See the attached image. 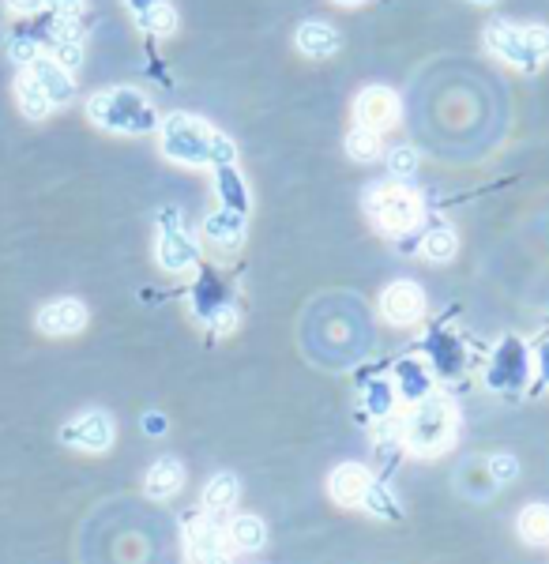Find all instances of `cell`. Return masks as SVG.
Instances as JSON below:
<instances>
[{"label": "cell", "instance_id": "6da1fadb", "mask_svg": "<svg viewBox=\"0 0 549 564\" xmlns=\"http://www.w3.org/2000/svg\"><path fill=\"white\" fill-rule=\"evenodd\" d=\"M162 155L181 166H234V140L207 128L200 117L173 113L162 121Z\"/></svg>", "mask_w": 549, "mask_h": 564}, {"label": "cell", "instance_id": "7a4b0ae2", "mask_svg": "<svg viewBox=\"0 0 549 564\" xmlns=\"http://www.w3.org/2000/svg\"><path fill=\"white\" fill-rule=\"evenodd\" d=\"M87 113H91V121L98 128L121 132V136H143V132H155L158 128L155 106L140 91H132V87H113V91L95 94L87 102Z\"/></svg>", "mask_w": 549, "mask_h": 564}, {"label": "cell", "instance_id": "3957f363", "mask_svg": "<svg viewBox=\"0 0 549 564\" xmlns=\"http://www.w3.org/2000/svg\"><path fill=\"white\" fill-rule=\"evenodd\" d=\"M452 407L440 395H425L422 403H414L407 425H403V440L410 452L418 455H440L452 440Z\"/></svg>", "mask_w": 549, "mask_h": 564}, {"label": "cell", "instance_id": "277c9868", "mask_svg": "<svg viewBox=\"0 0 549 564\" xmlns=\"http://www.w3.org/2000/svg\"><path fill=\"white\" fill-rule=\"evenodd\" d=\"M489 49L504 57L512 68L534 72L549 57V31L546 27H512V23H489L486 31Z\"/></svg>", "mask_w": 549, "mask_h": 564}, {"label": "cell", "instance_id": "5b68a950", "mask_svg": "<svg viewBox=\"0 0 549 564\" xmlns=\"http://www.w3.org/2000/svg\"><path fill=\"white\" fill-rule=\"evenodd\" d=\"M369 215H373V222H377L384 234L403 237L414 230V222L422 215V204H418V196H414L403 181H392V185L373 188V196H369Z\"/></svg>", "mask_w": 549, "mask_h": 564}, {"label": "cell", "instance_id": "8992f818", "mask_svg": "<svg viewBox=\"0 0 549 564\" xmlns=\"http://www.w3.org/2000/svg\"><path fill=\"white\" fill-rule=\"evenodd\" d=\"M226 534L215 523V512L196 516L189 523V561L192 564H230V549H226Z\"/></svg>", "mask_w": 549, "mask_h": 564}, {"label": "cell", "instance_id": "52a82bcc", "mask_svg": "<svg viewBox=\"0 0 549 564\" xmlns=\"http://www.w3.org/2000/svg\"><path fill=\"white\" fill-rule=\"evenodd\" d=\"M196 256H200L196 241L181 230L177 211L166 207V215H162V241H158V264L166 267V271H189L196 264Z\"/></svg>", "mask_w": 549, "mask_h": 564}, {"label": "cell", "instance_id": "ba28073f", "mask_svg": "<svg viewBox=\"0 0 549 564\" xmlns=\"http://www.w3.org/2000/svg\"><path fill=\"white\" fill-rule=\"evenodd\" d=\"M380 313L388 324L395 328H410V324H418L425 316V294L418 282H392L388 290H384V298H380Z\"/></svg>", "mask_w": 549, "mask_h": 564}, {"label": "cell", "instance_id": "9c48e42d", "mask_svg": "<svg viewBox=\"0 0 549 564\" xmlns=\"http://www.w3.org/2000/svg\"><path fill=\"white\" fill-rule=\"evenodd\" d=\"M527 384V346L519 339H504L497 358L489 365V388L497 392H519Z\"/></svg>", "mask_w": 549, "mask_h": 564}, {"label": "cell", "instance_id": "30bf717a", "mask_svg": "<svg viewBox=\"0 0 549 564\" xmlns=\"http://www.w3.org/2000/svg\"><path fill=\"white\" fill-rule=\"evenodd\" d=\"M61 440L64 444H72V448H83V452H106L113 444V422L110 414H83L76 422H68L61 429Z\"/></svg>", "mask_w": 549, "mask_h": 564}, {"label": "cell", "instance_id": "8fae6325", "mask_svg": "<svg viewBox=\"0 0 549 564\" xmlns=\"http://www.w3.org/2000/svg\"><path fill=\"white\" fill-rule=\"evenodd\" d=\"M354 117H358L361 128H373V132H384V128L395 125L399 117V98H395L388 87H365L354 102Z\"/></svg>", "mask_w": 549, "mask_h": 564}, {"label": "cell", "instance_id": "7c38bea8", "mask_svg": "<svg viewBox=\"0 0 549 564\" xmlns=\"http://www.w3.org/2000/svg\"><path fill=\"white\" fill-rule=\"evenodd\" d=\"M27 72H31L34 83L46 91V98L53 102V106H68V102H72L76 83H72V76H68V68H61L53 57H42V53H38V57L27 64Z\"/></svg>", "mask_w": 549, "mask_h": 564}, {"label": "cell", "instance_id": "4fadbf2b", "mask_svg": "<svg viewBox=\"0 0 549 564\" xmlns=\"http://www.w3.org/2000/svg\"><path fill=\"white\" fill-rule=\"evenodd\" d=\"M204 241L219 252H234L241 241H245V215L241 211H230V207H219L204 219Z\"/></svg>", "mask_w": 549, "mask_h": 564}, {"label": "cell", "instance_id": "5bb4252c", "mask_svg": "<svg viewBox=\"0 0 549 564\" xmlns=\"http://www.w3.org/2000/svg\"><path fill=\"white\" fill-rule=\"evenodd\" d=\"M83 324H87V309L76 298L49 301L46 309L38 313V328L46 335H76V331H83Z\"/></svg>", "mask_w": 549, "mask_h": 564}, {"label": "cell", "instance_id": "9a60e30c", "mask_svg": "<svg viewBox=\"0 0 549 564\" xmlns=\"http://www.w3.org/2000/svg\"><path fill=\"white\" fill-rule=\"evenodd\" d=\"M373 486V474L361 467V463H343V467L331 470V497L339 504H361L365 501V493Z\"/></svg>", "mask_w": 549, "mask_h": 564}, {"label": "cell", "instance_id": "2e32d148", "mask_svg": "<svg viewBox=\"0 0 549 564\" xmlns=\"http://www.w3.org/2000/svg\"><path fill=\"white\" fill-rule=\"evenodd\" d=\"M181 486H185V467L177 459H158L155 467L147 470V482H143L151 501H170Z\"/></svg>", "mask_w": 549, "mask_h": 564}, {"label": "cell", "instance_id": "e0dca14e", "mask_svg": "<svg viewBox=\"0 0 549 564\" xmlns=\"http://www.w3.org/2000/svg\"><path fill=\"white\" fill-rule=\"evenodd\" d=\"M298 49L305 57H335L339 53V31L331 23H301L298 27Z\"/></svg>", "mask_w": 549, "mask_h": 564}, {"label": "cell", "instance_id": "ac0fdd59", "mask_svg": "<svg viewBox=\"0 0 549 564\" xmlns=\"http://www.w3.org/2000/svg\"><path fill=\"white\" fill-rule=\"evenodd\" d=\"M395 380H399V392L395 395H403V403H422L425 395H433V376H429L422 361L407 358L395 369Z\"/></svg>", "mask_w": 549, "mask_h": 564}, {"label": "cell", "instance_id": "d6986e66", "mask_svg": "<svg viewBox=\"0 0 549 564\" xmlns=\"http://www.w3.org/2000/svg\"><path fill=\"white\" fill-rule=\"evenodd\" d=\"M215 192H219L222 207H230V211H249V188L241 181V173L237 166H215Z\"/></svg>", "mask_w": 549, "mask_h": 564}, {"label": "cell", "instance_id": "ffe728a7", "mask_svg": "<svg viewBox=\"0 0 549 564\" xmlns=\"http://www.w3.org/2000/svg\"><path fill=\"white\" fill-rule=\"evenodd\" d=\"M16 98H19V110H23L27 121H42V117L53 110V102H49L46 91L34 83L31 72H23V76L16 79Z\"/></svg>", "mask_w": 549, "mask_h": 564}, {"label": "cell", "instance_id": "44dd1931", "mask_svg": "<svg viewBox=\"0 0 549 564\" xmlns=\"http://www.w3.org/2000/svg\"><path fill=\"white\" fill-rule=\"evenodd\" d=\"M237 493H241V486H237L234 474H215L204 489V508L215 512V516H219V512H230L237 504Z\"/></svg>", "mask_w": 549, "mask_h": 564}, {"label": "cell", "instance_id": "7402d4cb", "mask_svg": "<svg viewBox=\"0 0 549 564\" xmlns=\"http://www.w3.org/2000/svg\"><path fill=\"white\" fill-rule=\"evenodd\" d=\"M519 538L531 546H549V508L546 504H531L519 512Z\"/></svg>", "mask_w": 549, "mask_h": 564}, {"label": "cell", "instance_id": "603a6c76", "mask_svg": "<svg viewBox=\"0 0 549 564\" xmlns=\"http://www.w3.org/2000/svg\"><path fill=\"white\" fill-rule=\"evenodd\" d=\"M226 538H230V546H237V549H260L267 542L264 519L260 516H234Z\"/></svg>", "mask_w": 549, "mask_h": 564}, {"label": "cell", "instance_id": "cb8c5ba5", "mask_svg": "<svg viewBox=\"0 0 549 564\" xmlns=\"http://www.w3.org/2000/svg\"><path fill=\"white\" fill-rule=\"evenodd\" d=\"M455 249H459V241H455V230L452 226H444V222H437V226H429L422 237V252L433 260V264H444V260H452Z\"/></svg>", "mask_w": 549, "mask_h": 564}, {"label": "cell", "instance_id": "d4e9b609", "mask_svg": "<svg viewBox=\"0 0 549 564\" xmlns=\"http://www.w3.org/2000/svg\"><path fill=\"white\" fill-rule=\"evenodd\" d=\"M346 151H350V158H358V162H377L380 158V132L358 125L350 136H346Z\"/></svg>", "mask_w": 549, "mask_h": 564}, {"label": "cell", "instance_id": "484cf974", "mask_svg": "<svg viewBox=\"0 0 549 564\" xmlns=\"http://www.w3.org/2000/svg\"><path fill=\"white\" fill-rule=\"evenodd\" d=\"M136 23L151 34H173V27H177V12H173L170 4H162V0H158V4H151L147 12L136 16Z\"/></svg>", "mask_w": 549, "mask_h": 564}, {"label": "cell", "instance_id": "4316f807", "mask_svg": "<svg viewBox=\"0 0 549 564\" xmlns=\"http://www.w3.org/2000/svg\"><path fill=\"white\" fill-rule=\"evenodd\" d=\"M388 173H392L395 181H410L418 173V151L414 147H395L392 155H388Z\"/></svg>", "mask_w": 549, "mask_h": 564}, {"label": "cell", "instance_id": "83f0119b", "mask_svg": "<svg viewBox=\"0 0 549 564\" xmlns=\"http://www.w3.org/2000/svg\"><path fill=\"white\" fill-rule=\"evenodd\" d=\"M519 478V459L512 452H501L489 459V482L493 486H508V482H516Z\"/></svg>", "mask_w": 549, "mask_h": 564}, {"label": "cell", "instance_id": "f1b7e54d", "mask_svg": "<svg viewBox=\"0 0 549 564\" xmlns=\"http://www.w3.org/2000/svg\"><path fill=\"white\" fill-rule=\"evenodd\" d=\"M53 61L61 64V68H79V61H83V42L79 38H68V42H53Z\"/></svg>", "mask_w": 549, "mask_h": 564}, {"label": "cell", "instance_id": "f546056e", "mask_svg": "<svg viewBox=\"0 0 549 564\" xmlns=\"http://www.w3.org/2000/svg\"><path fill=\"white\" fill-rule=\"evenodd\" d=\"M8 53H12V61L31 64L34 57H38V38H34V34H16V38L8 42Z\"/></svg>", "mask_w": 549, "mask_h": 564}, {"label": "cell", "instance_id": "4dcf8cb0", "mask_svg": "<svg viewBox=\"0 0 549 564\" xmlns=\"http://www.w3.org/2000/svg\"><path fill=\"white\" fill-rule=\"evenodd\" d=\"M361 504H369V508L377 512V516H388V519L399 516V508L392 504V497H388V493H384V489H380L377 482L369 486V493H365V501H361Z\"/></svg>", "mask_w": 549, "mask_h": 564}, {"label": "cell", "instance_id": "1f68e13d", "mask_svg": "<svg viewBox=\"0 0 549 564\" xmlns=\"http://www.w3.org/2000/svg\"><path fill=\"white\" fill-rule=\"evenodd\" d=\"M365 399H369L373 414H388V410H392V388H388V384H373Z\"/></svg>", "mask_w": 549, "mask_h": 564}, {"label": "cell", "instance_id": "d6a6232c", "mask_svg": "<svg viewBox=\"0 0 549 564\" xmlns=\"http://www.w3.org/2000/svg\"><path fill=\"white\" fill-rule=\"evenodd\" d=\"M46 4L57 12V16H68V19H76L79 8H83V0H46Z\"/></svg>", "mask_w": 549, "mask_h": 564}, {"label": "cell", "instance_id": "836d02e7", "mask_svg": "<svg viewBox=\"0 0 549 564\" xmlns=\"http://www.w3.org/2000/svg\"><path fill=\"white\" fill-rule=\"evenodd\" d=\"M8 8L19 12V16H34V12H42V8H46V0H8Z\"/></svg>", "mask_w": 549, "mask_h": 564}, {"label": "cell", "instance_id": "e575fe53", "mask_svg": "<svg viewBox=\"0 0 549 564\" xmlns=\"http://www.w3.org/2000/svg\"><path fill=\"white\" fill-rule=\"evenodd\" d=\"M143 433H151V437L166 433V418L162 414H143Z\"/></svg>", "mask_w": 549, "mask_h": 564}, {"label": "cell", "instance_id": "d590c367", "mask_svg": "<svg viewBox=\"0 0 549 564\" xmlns=\"http://www.w3.org/2000/svg\"><path fill=\"white\" fill-rule=\"evenodd\" d=\"M128 4H132V12L140 16V12H147V8H151V4H158V0H128Z\"/></svg>", "mask_w": 549, "mask_h": 564}, {"label": "cell", "instance_id": "8d00e7d4", "mask_svg": "<svg viewBox=\"0 0 549 564\" xmlns=\"http://www.w3.org/2000/svg\"><path fill=\"white\" fill-rule=\"evenodd\" d=\"M335 4H346V8H354V4H361V0H335Z\"/></svg>", "mask_w": 549, "mask_h": 564}, {"label": "cell", "instance_id": "74e56055", "mask_svg": "<svg viewBox=\"0 0 549 564\" xmlns=\"http://www.w3.org/2000/svg\"><path fill=\"white\" fill-rule=\"evenodd\" d=\"M474 4H493V0H474Z\"/></svg>", "mask_w": 549, "mask_h": 564}]
</instances>
